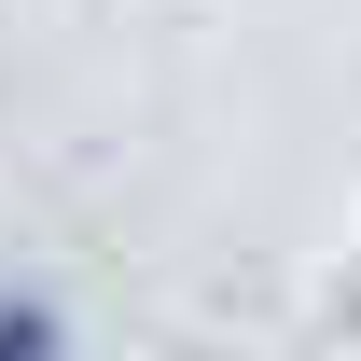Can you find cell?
Wrapping results in <instances>:
<instances>
[{
    "mask_svg": "<svg viewBox=\"0 0 361 361\" xmlns=\"http://www.w3.org/2000/svg\"><path fill=\"white\" fill-rule=\"evenodd\" d=\"M0 361H70V334H56L42 292H14V306H0Z\"/></svg>",
    "mask_w": 361,
    "mask_h": 361,
    "instance_id": "1",
    "label": "cell"
}]
</instances>
